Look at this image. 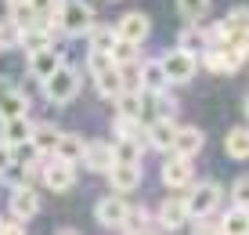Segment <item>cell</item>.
Returning <instances> with one entry per match:
<instances>
[{
	"label": "cell",
	"instance_id": "1",
	"mask_svg": "<svg viewBox=\"0 0 249 235\" xmlns=\"http://www.w3.org/2000/svg\"><path fill=\"white\" fill-rule=\"evenodd\" d=\"M76 91H80V76H76V69H69L65 62L44 80V98L54 101V105H69V101L76 98Z\"/></svg>",
	"mask_w": 249,
	"mask_h": 235
},
{
	"label": "cell",
	"instance_id": "2",
	"mask_svg": "<svg viewBox=\"0 0 249 235\" xmlns=\"http://www.w3.org/2000/svg\"><path fill=\"white\" fill-rule=\"evenodd\" d=\"M58 29L69 33V37L90 33L94 29V11L87 4H80V0H69V4H62V11H58Z\"/></svg>",
	"mask_w": 249,
	"mask_h": 235
},
{
	"label": "cell",
	"instance_id": "3",
	"mask_svg": "<svg viewBox=\"0 0 249 235\" xmlns=\"http://www.w3.org/2000/svg\"><path fill=\"white\" fill-rule=\"evenodd\" d=\"M217 203H220V185H217V181H199V185L188 192V199H184L188 217H206V214H213V210H217Z\"/></svg>",
	"mask_w": 249,
	"mask_h": 235
},
{
	"label": "cell",
	"instance_id": "4",
	"mask_svg": "<svg viewBox=\"0 0 249 235\" xmlns=\"http://www.w3.org/2000/svg\"><path fill=\"white\" fill-rule=\"evenodd\" d=\"M159 62H162V73H166L170 83H188L195 76V69H199L195 55H192V51H184V47H174L166 58H159Z\"/></svg>",
	"mask_w": 249,
	"mask_h": 235
},
{
	"label": "cell",
	"instance_id": "5",
	"mask_svg": "<svg viewBox=\"0 0 249 235\" xmlns=\"http://www.w3.org/2000/svg\"><path fill=\"white\" fill-rule=\"evenodd\" d=\"M195 177L192 170V156H181V152H170L166 163H162V185L166 188H188Z\"/></svg>",
	"mask_w": 249,
	"mask_h": 235
},
{
	"label": "cell",
	"instance_id": "6",
	"mask_svg": "<svg viewBox=\"0 0 249 235\" xmlns=\"http://www.w3.org/2000/svg\"><path fill=\"white\" fill-rule=\"evenodd\" d=\"M76 163H65L58 159V156H51V163L44 167V185L51 188V192H69V188L76 185Z\"/></svg>",
	"mask_w": 249,
	"mask_h": 235
},
{
	"label": "cell",
	"instance_id": "7",
	"mask_svg": "<svg viewBox=\"0 0 249 235\" xmlns=\"http://www.w3.org/2000/svg\"><path fill=\"white\" fill-rule=\"evenodd\" d=\"M62 65V51L54 47V43H47V47H36V51H29V73L36 76L40 83L47 80L54 69Z\"/></svg>",
	"mask_w": 249,
	"mask_h": 235
},
{
	"label": "cell",
	"instance_id": "8",
	"mask_svg": "<svg viewBox=\"0 0 249 235\" xmlns=\"http://www.w3.org/2000/svg\"><path fill=\"white\" fill-rule=\"evenodd\" d=\"M108 185H112V192H134L137 185H141V163H112L108 167Z\"/></svg>",
	"mask_w": 249,
	"mask_h": 235
},
{
	"label": "cell",
	"instance_id": "9",
	"mask_svg": "<svg viewBox=\"0 0 249 235\" xmlns=\"http://www.w3.org/2000/svg\"><path fill=\"white\" fill-rule=\"evenodd\" d=\"M94 217H98L101 228H123V217H126V203L116 196H105L98 199V206H94Z\"/></svg>",
	"mask_w": 249,
	"mask_h": 235
},
{
	"label": "cell",
	"instance_id": "10",
	"mask_svg": "<svg viewBox=\"0 0 249 235\" xmlns=\"http://www.w3.org/2000/svg\"><path fill=\"white\" fill-rule=\"evenodd\" d=\"M148 29H152V22H148V15H141V11L123 15L119 25H116L119 40H130V43H144V40H148Z\"/></svg>",
	"mask_w": 249,
	"mask_h": 235
},
{
	"label": "cell",
	"instance_id": "11",
	"mask_svg": "<svg viewBox=\"0 0 249 235\" xmlns=\"http://www.w3.org/2000/svg\"><path fill=\"white\" fill-rule=\"evenodd\" d=\"M83 167L94 170V174H108V167L116 163V156H112V145L108 141H87V149H83Z\"/></svg>",
	"mask_w": 249,
	"mask_h": 235
},
{
	"label": "cell",
	"instance_id": "12",
	"mask_svg": "<svg viewBox=\"0 0 249 235\" xmlns=\"http://www.w3.org/2000/svg\"><path fill=\"white\" fill-rule=\"evenodd\" d=\"M174 134H177L174 116H156L148 127H144V137H148V145H152V149H162V152H170V145H174Z\"/></svg>",
	"mask_w": 249,
	"mask_h": 235
},
{
	"label": "cell",
	"instance_id": "13",
	"mask_svg": "<svg viewBox=\"0 0 249 235\" xmlns=\"http://www.w3.org/2000/svg\"><path fill=\"white\" fill-rule=\"evenodd\" d=\"M36 210H40V199H36V192H33L29 185L11 188V217L29 221V217H36Z\"/></svg>",
	"mask_w": 249,
	"mask_h": 235
},
{
	"label": "cell",
	"instance_id": "14",
	"mask_svg": "<svg viewBox=\"0 0 249 235\" xmlns=\"http://www.w3.org/2000/svg\"><path fill=\"white\" fill-rule=\"evenodd\" d=\"M192 221L188 217V206H184V199H166V203L159 206V224L166 232H174V228H184V224Z\"/></svg>",
	"mask_w": 249,
	"mask_h": 235
},
{
	"label": "cell",
	"instance_id": "15",
	"mask_svg": "<svg viewBox=\"0 0 249 235\" xmlns=\"http://www.w3.org/2000/svg\"><path fill=\"white\" fill-rule=\"evenodd\" d=\"M94 83H98V94H101V98H108V101H116L119 94L126 91L123 73H119V65H108L105 73H98V76H94Z\"/></svg>",
	"mask_w": 249,
	"mask_h": 235
},
{
	"label": "cell",
	"instance_id": "16",
	"mask_svg": "<svg viewBox=\"0 0 249 235\" xmlns=\"http://www.w3.org/2000/svg\"><path fill=\"white\" fill-rule=\"evenodd\" d=\"M202 141H206V137H202V130H199V127H177L170 152H181V156H199Z\"/></svg>",
	"mask_w": 249,
	"mask_h": 235
},
{
	"label": "cell",
	"instance_id": "17",
	"mask_svg": "<svg viewBox=\"0 0 249 235\" xmlns=\"http://www.w3.org/2000/svg\"><path fill=\"white\" fill-rule=\"evenodd\" d=\"M137 87H141V91H166V87H170L159 58H152V62L141 65V73H137Z\"/></svg>",
	"mask_w": 249,
	"mask_h": 235
},
{
	"label": "cell",
	"instance_id": "18",
	"mask_svg": "<svg viewBox=\"0 0 249 235\" xmlns=\"http://www.w3.org/2000/svg\"><path fill=\"white\" fill-rule=\"evenodd\" d=\"M15 116H29V98H25V91H18V87H11V91L0 98V123H4V119H15Z\"/></svg>",
	"mask_w": 249,
	"mask_h": 235
},
{
	"label": "cell",
	"instance_id": "19",
	"mask_svg": "<svg viewBox=\"0 0 249 235\" xmlns=\"http://www.w3.org/2000/svg\"><path fill=\"white\" fill-rule=\"evenodd\" d=\"M7 19L18 25V29H29V25H40V22H44L29 0H7Z\"/></svg>",
	"mask_w": 249,
	"mask_h": 235
},
{
	"label": "cell",
	"instance_id": "20",
	"mask_svg": "<svg viewBox=\"0 0 249 235\" xmlns=\"http://www.w3.org/2000/svg\"><path fill=\"white\" fill-rule=\"evenodd\" d=\"M83 149H87V141H83L80 134H62L51 156H58V159H65V163H80L83 159Z\"/></svg>",
	"mask_w": 249,
	"mask_h": 235
},
{
	"label": "cell",
	"instance_id": "21",
	"mask_svg": "<svg viewBox=\"0 0 249 235\" xmlns=\"http://www.w3.org/2000/svg\"><path fill=\"white\" fill-rule=\"evenodd\" d=\"M33 134V123L29 116H15V119H4V130H0V141L4 145H18Z\"/></svg>",
	"mask_w": 249,
	"mask_h": 235
},
{
	"label": "cell",
	"instance_id": "22",
	"mask_svg": "<svg viewBox=\"0 0 249 235\" xmlns=\"http://www.w3.org/2000/svg\"><path fill=\"white\" fill-rule=\"evenodd\" d=\"M116 109H119V116H137V119H141V112H144L141 87H126V91L116 98Z\"/></svg>",
	"mask_w": 249,
	"mask_h": 235
},
{
	"label": "cell",
	"instance_id": "23",
	"mask_svg": "<svg viewBox=\"0 0 249 235\" xmlns=\"http://www.w3.org/2000/svg\"><path fill=\"white\" fill-rule=\"evenodd\" d=\"M58 137H62V130H58L54 123H33V134H29V141L36 145L40 152H54Z\"/></svg>",
	"mask_w": 249,
	"mask_h": 235
},
{
	"label": "cell",
	"instance_id": "24",
	"mask_svg": "<svg viewBox=\"0 0 249 235\" xmlns=\"http://www.w3.org/2000/svg\"><path fill=\"white\" fill-rule=\"evenodd\" d=\"M177 47L192 51V55H202V51L210 47V29H195V25H188V29H181V37H177Z\"/></svg>",
	"mask_w": 249,
	"mask_h": 235
},
{
	"label": "cell",
	"instance_id": "25",
	"mask_svg": "<svg viewBox=\"0 0 249 235\" xmlns=\"http://www.w3.org/2000/svg\"><path fill=\"white\" fill-rule=\"evenodd\" d=\"M220 232H228V235H246V232H249V206H238V203H235V210H228L224 221H220Z\"/></svg>",
	"mask_w": 249,
	"mask_h": 235
},
{
	"label": "cell",
	"instance_id": "26",
	"mask_svg": "<svg viewBox=\"0 0 249 235\" xmlns=\"http://www.w3.org/2000/svg\"><path fill=\"white\" fill-rule=\"evenodd\" d=\"M123 232H162L159 221H148V214L141 210V206H126V217H123Z\"/></svg>",
	"mask_w": 249,
	"mask_h": 235
},
{
	"label": "cell",
	"instance_id": "27",
	"mask_svg": "<svg viewBox=\"0 0 249 235\" xmlns=\"http://www.w3.org/2000/svg\"><path fill=\"white\" fill-rule=\"evenodd\" d=\"M224 152L231 159H249V127H235L224 141Z\"/></svg>",
	"mask_w": 249,
	"mask_h": 235
},
{
	"label": "cell",
	"instance_id": "28",
	"mask_svg": "<svg viewBox=\"0 0 249 235\" xmlns=\"http://www.w3.org/2000/svg\"><path fill=\"white\" fill-rule=\"evenodd\" d=\"M29 177H33V167H25V163H18V159H11L4 170H0V181H7L11 188L29 185Z\"/></svg>",
	"mask_w": 249,
	"mask_h": 235
},
{
	"label": "cell",
	"instance_id": "29",
	"mask_svg": "<svg viewBox=\"0 0 249 235\" xmlns=\"http://www.w3.org/2000/svg\"><path fill=\"white\" fill-rule=\"evenodd\" d=\"M116 137H130V141L148 145V137H144V127H141V119H137V116H119V119H116Z\"/></svg>",
	"mask_w": 249,
	"mask_h": 235
},
{
	"label": "cell",
	"instance_id": "30",
	"mask_svg": "<svg viewBox=\"0 0 249 235\" xmlns=\"http://www.w3.org/2000/svg\"><path fill=\"white\" fill-rule=\"evenodd\" d=\"M141 141H130V137H119V141L112 145V156L116 163H141Z\"/></svg>",
	"mask_w": 249,
	"mask_h": 235
},
{
	"label": "cell",
	"instance_id": "31",
	"mask_svg": "<svg viewBox=\"0 0 249 235\" xmlns=\"http://www.w3.org/2000/svg\"><path fill=\"white\" fill-rule=\"evenodd\" d=\"M116 40H119V33H116V25L112 29H90V51H108L112 55V47H116Z\"/></svg>",
	"mask_w": 249,
	"mask_h": 235
},
{
	"label": "cell",
	"instance_id": "32",
	"mask_svg": "<svg viewBox=\"0 0 249 235\" xmlns=\"http://www.w3.org/2000/svg\"><path fill=\"white\" fill-rule=\"evenodd\" d=\"M40 152L36 145L29 141V137H25V141H18V145H11V159H18V163H25V167H36V159H40Z\"/></svg>",
	"mask_w": 249,
	"mask_h": 235
},
{
	"label": "cell",
	"instance_id": "33",
	"mask_svg": "<svg viewBox=\"0 0 249 235\" xmlns=\"http://www.w3.org/2000/svg\"><path fill=\"white\" fill-rule=\"evenodd\" d=\"M18 40H22V29L11 19H0V51L4 47H18Z\"/></svg>",
	"mask_w": 249,
	"mask_h": 235
},
{
	"label": "cell",
	"instance_id": "34",
	"mask_svg": "<svg viewBox=\"0 0 249 235\" xmlns=\"http://www.w3.org/2000/svg\"><path fill=\"white\" fill-rule=\"evenodd\" d=\"M177 7H181V15L188 22H199L206 11H210V0H177Z\"/></svg>",
	"mask_w": 249,
	"mask_h": 235
},
{
	"label": "cell",
	"instance_id": "35",
	"mask_svg": "<svg viewBox=\"0 0 249 235\" xmlns=\"http://www.w3.org/2000/svg\"><path fill=\"white\" fill-rule=\"evenodd\" d=\"M134 55H137V43H130V40H116V47H112V62H116V65L134 62Z\"/></svg>",
	"mask_w": 249,
	"mask_h": 235
},
{
	"label": "cell",
	"instance_id": "36",
	"mask_svg": "<svg viewBox=\"0 0 249 235\" xmlns=\"http://www.w3.org/2000/svg\"><path fill=\"white\" fill-rule=\"evenodd\" d=\"M231 199H235L238 206H249V177H238L235 188H231Z\"/></svg>",
	"mask_w": 249,
	"mask_h": 235
},
{
	"label": "cell",
	"instance_id": "37",
	"mask_svg": "<svg viewBox=\"0 0 249 235\" xmlns=\"http://www.w3.org/2000/svg\"><path fill=\"white\" fill-rule=\"evenodd\" d=\"M7 163H11V145H4V141H0V170H4Z\"/></svg>",
	"mask_w": 249,
	"mask_h": 235
},
{
	"label": "cell",
	"instance_id": "38",
	"mask_svg": "<svg viewBox=\"0 0 249 235\" xmlns=\"http://www.w3.org/2000/svg\"><path fill=\"white\" fill-rule=\"evenodd\" d=\"M11 87H15V83H11V80H7V76H0V98H4V94H7V91H11Z\"/></svg>",
	"mask_w": 249,
	"mask_h": 235
},
{
	"label": "cell",
	"instance_id": "39",
	"mask_svg": "<svg viewBox=\"0 0 249 235\" xmlns=\"http://www.w3.org/2000/svg\"><path fill=\"white\" fill-rule=\"evenodd\" d=\"M246 116H249V98H246Z\"/></svg>",
	"mask_w": 249,
	"mask_h": 235
},
{
	"label": "cell",
	"instance_id": "40",
	"mask_svg": "<svg viewBox=\"0 0 249 235\" xmlns=\"http://www.w3.org/2000/svg\"><path fill=\"white\" fill-rule=\"evenodd\" d=\"M29 4H36V0H29Z\"/></svg>",
	"mask_w": 249,
	"mask_h": 235
}]
</instances>
